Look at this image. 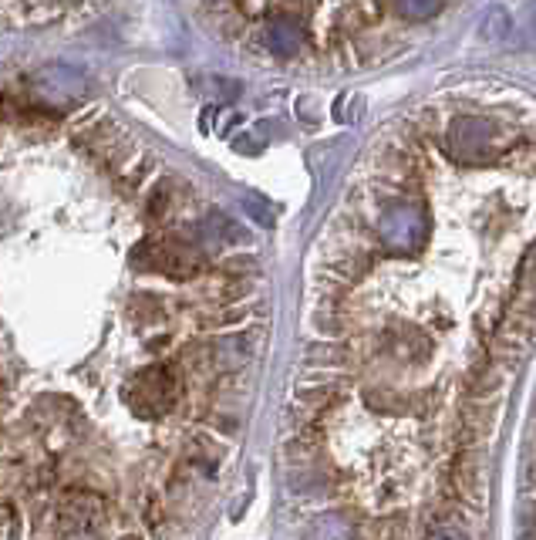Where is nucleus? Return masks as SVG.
<instances>
[{
	"label": "nucleus",
	"mask_w": 536,
	"mask_h": 540,
	"mask_svg": "<svg viewBox=\"0 0 536 540\" xmlns=\"http://www.w3.org/2000/svg\"><path fill=\"white\" fill-rule=\"evenodd\" d=\"M118 540H142V537H135V534H129V537H118Z\"/></svg>",
	"instance_id": "nucleus-5"
},
{
	"label": "nucleus",
	"mask_w": 536,
	"mask_h": 540,
	"mask_svg": "<svg viewBox=\"0 0 536 540\" xmlns=\"http://www.w3.org/2000/svg\"><path fill=\"white\" fill-rule=\"evenodd\" d=\"M395 11L405 14V17H425V14L439 11V4H395Z\"/></svg>",
	"instance_id": "nucleus-4"
},
{
	"label": "nucleus",
	"mask_w": 536,
	"mask_h": 540,
	"mask_svg": "<svg viewBox=\"0 0 536 540\" xmlns=\"http://www.w3.org/2000/svg\"><path fill=\"white\" fill-rule=\"evenodd\" d=\"M267 48L280 58H294L304 51V31L294 21H274L267 24Z\"/></svg>",
	"instance_id": "nucleus-2"
},
{
	"label": "nucleus",
	"mask_w": 536,
	"mask_h": 540,
	"mask_svg": "<svg viewBox=\"0 0 536 540\" xmlns=\"http://www.w3.org/2000/svg\"><path fill=\"white\" fill-rule=\"evenodd\" d=\"M34 88L51 98V102H68V98H78L81 92H85V78L78 75V71L71 68H41L38 75H34Z\"/></svg>",
	"instance_id": "nucleus-1"
},
{
	"label": "nucleus",
	"mask_w": 536,
	"mask_h": 540,
	"mask_svg": "<svg viewBox=\"0 0 536 540\" xmlns=\"http://www.w3.org/2000/svg\"><path fill=\"white\" fill-rule=\"evenodd\" d=\"M425 540H469L466 534H462L459 527H452V524H442V527H435L425 534Z\"/></svg>",
	"instance_id": "nucleus-3"
}]
</instances>
